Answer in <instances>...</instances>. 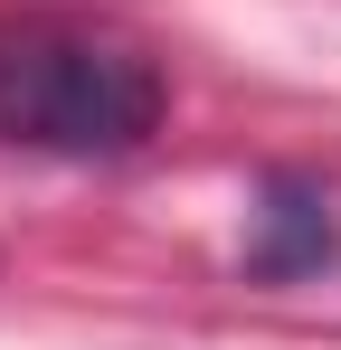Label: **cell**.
Here are the masks:
<instances>
[{
  "mask_svg": "<svg viewBox=\"0 0 341 350\" xmlns=\"http://www.w3.org/2000/svg\"><path fill=\"white\" fill-rule=\"evenodd\" d=\"M332 199L313 189V180H266V199H256V237H247V275L256 284H294V275H313V265H332Z\"/></svg>",
  "mask_w": 341,
  "mask_h": 350,
  "instance_id": "cell-2",
  "label": "cell"
},
{
  "mask_svg": "<svg viewBox=\"0 0 341 350\" xmlns=\"http://www.w3.org/2000/svg\"><path fill=\"white\" fill-rule=\"evenodd\" d=\"M162 123V66L95 19H19L0 29V142L57 161L142 152Z\"/></svg>",
  "mask_w": 341,
  "mask_h": 350,
  "instance_id": "cell-1",
  "label": "cell"
}]
</instances>
